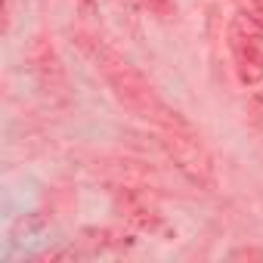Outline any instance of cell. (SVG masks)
<instances>
[{
  "label": "cell",
  "instance_id": "3957f363",
  "mask_svg": "<svg viewBox=\"0 0 263 263\" xmlns=\"http://www.w3.org/2000/svg\"><path fill=\"white\" fill-rule=\"evenodd\" d=\"M232 50H235V68L241 84L254 87L263 81V50L257 47V41H245L232 34Z\"/></svg>",
  "mask_w": 263,
  "mask_h": 263
},
{
  "label": "cell",
  "instance_id": "6da1fadb",
  "mask_svg": "<svg viewBox=\"0 0 263 263\" xmlns=\"http://www.w3.org/2000/svg\"><path fill=\"white\" fill-rule=\"evenodd\" d=\"M81 47L90 53V59L96 62V68L105 74V81L111 84V90L118 93V99L127 105V108H134L137 115L161 124V127H189L174 108H167L155 90L149 87V81L134 68V65H127L118 53H111L108 47H102L99 41H90V37H81Z\"/></svg>",
  "mask_w": 263,
  "mask_h": 263
},
{
  "label": "cell",
  "instance_id": "52a82bcc",
  "mask_svg": "<svg viewBox=\"0 0 263 263\" xmlns=\"http://www.w3.org/2000/svg\"><path fill=\"white\" fill-rule=\"evenodd\" d=\"M248 13H251L257 22H263V0H251V4H248Z\"/></svg>",
  "mask_w": 263,
  "mask_h": 263
},
{
  "label": "cell",
  "instance_id": "5b68a950",
  "mask_svg": "<svg viewBox=\"0 0 263 263\" xmlns=\"http://www.w3.org/2000/svg\"><path fill=\"white\" fill-rule=\"evenodd\" d=\"M143 4H146L149 13H155V16H161V19H167V16L174 13V4H171V0H143Z\"/></svg>",
  "mask_w": 263,
  "mask_h": 263
},
{
  "label": "cell",
  "instance_id": "277c9868",
  "mask_svg": "<svg viewBox=\"0 0 263 263\" xmlns=\"http://www.w3.org/2000/svg\"><path fill=\"white\" fill-rule=\"evenodd\" d=\"M232 34L235 37H245V41H257L263 34V22H257L251 13H235L232 19Z\"/></svg>",
  "mask_w": 263,
  "mask_h": 263
},
{
  "label": "cell",
  "instance_id": "8992f818",
  "mask_svg": "<svg viewBox=\"0 0 263 263\" xmlns=\"http://www.w3.org/2000/svg\"><path fill=\"white\" fill-rule=\"evenodd\" d=\"M37 229H44V217H31L28 223H25V220H19V223H16V235H22V232H25V235H31V232H37Z\"/></svg>",
  "mask_w": 263,
  "mask_h": 263
},
{
  "label": "cell",
  "instance_id": "7a4b0ae2",
  "mask_svg": "<svg viewBox=\"0 0 263 263\" xmlns=\"http://www.w3.org/2000/svg\"><path fill=\"white\" fill-rule=\"evenodd\" d=\"M161 146L167 149V155L174 158V164L201 189L214 186V164L208 149L198 143V137L192 134V127H164Z\"/></svg>",
  "mask_w": 263,
  "mask_h": 263
}]
</instances>
